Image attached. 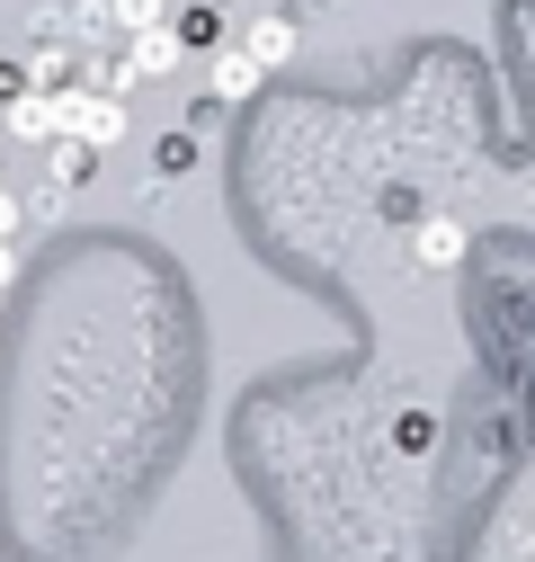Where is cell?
<instances>
[{"instance_id":"1","label":"cell","mask_w":535,"mask_h":562,"mask_svg":"<svg viewBox=\"0 0 535 562\" xmlns=\"http://www.w3.org/2000/svg\"><path fill=\"white\" fill-rule=\"evenodd\" d=\"M0 134H19V144H54V134H62L54 90H0Z\"/></svg>"},{"instance_id":"2","label":"cell","mask_w":535,"mask_h":562,"mask_svg":"<svg viewBox=\"0 0 535 562\" xmlns=\"http://www.w3.org/2000/svg\"><path fill=\"white\" fill-rule=\"evenodd\" d=\"M295 45H304V19H295V10H277V19H259V27L241 36V54L259 63V81L277 72V63H295Z\"/></svg>"},{"instance_id":"3","label":"cell","mask_w":535,"mask_h":562,"mask_svg":"<svg viewBox=\"0 0 535 562\" xmlns=\"http://www.w3.org/2000/svg\"><path fill=\"white\" fill-rule=\"evenodd\" d=\"M179 63H187V54H179V36H170V27H152V36H125L116 72H125V81H161V72H179Z\"/></svg>"},{"instance_id":"4","label":"cell","mask_w":535,"mask_h":562,"mask_svg":"<svg viewBox=\"0 0 535 562\" xmlns=\"http://www.w3.org/2000/svg\"><path fill=\"white\" fill-rule=\"evenodd\" d=\"M206 90H215V108L250 99V90H259V63H250L241 45H215V63H206Z\"/></svg>"},{"instance_id":"5","label":"cell","mask_w":535,"mask_h":562,"mask_svg":"<svg viewBox=\"0 0 535 562\" xmlns=\"http://www.w3.org/2000/svg\"><path fill=\"white\" fill-rule=\"evenodd\" d=\"M62 72H81V54L62 45V36H36V45H27V63H19V90H54Z\"/></svg>"},{"instance_id":"6","label":"cell","mask_w":535,"mask_h":562,"mask_svg":"<svg viewBox=\"0 0 535 562\" xmlns=\"http://www.w3.org/2000/svg\"><path fill=\"white\" fill-rule=\"evenodd\" d=\"M90 170H99V161H90V153L72 144V134H54V144H45V188H54V196H72V188H81Z\"/></svg>"},{"instance_id":"7","label":"cell","mask_w":535,"mask_h":562,"mask_svg":"<svg viewBox=\"0 0 535 562\" xmlns=\"http://www.w3.org/2000/svg\"><path fill=\"white\" fill-rule=\"evenodd\" d=\"M107 27L116 36H152V27H170V0H107Z\"/></svg>"},{"instance_id":"8","label":"cell","mask_w":535,"mask_h":562,"mask_svg":"<svg viewBox=\"0 0 535 562\" xmlns=\"http://www.w3.org/2000/svg\"><path fill=\"white\" fill-rule=\"evenodd\" d=\"M187 170H196V134H161V144H152V188H170Z\"/></svg>"},{"instance_id":"9","label":"cell","mask_w":535,"mask_h":562,"mask_svg":"<svg viewBox=\"0 0 535 562\" xmlns=\"http://www.w3.org/2000/svg\"><path fill=\"white\" fill-rule=\"evenodd\" d=\"M170 36H179V54H187V45H224V10H206V0H196V10L170 19Z\"/></svg>"},{"instance_id":"10","label":"cell","mask_w":535,"mask_h":562,"mask_svg":"<svg viewBox=\"0 0 535 562\" xmlns=\"http://www.w3.org/2000/svg\"><path fill=\"white\" fill-rule=\"evenodd\" d=\"M455 259H464V224H446V215H437V224L420 233V268H455Z\"/></svg>"},{"instance_id":"11","label":"cell","mask_w":535,"mask_h":562,"mask_svg":"<svg viewBox=\"0 0 535 562\" xmlns=\"http://www.w3.org/2000/svg\"><path fill=\"white\" fill-rule=\"evenodd\" d=\"M19 233H27V215H19V196L0 188V250H19Z\"/></svg>"},{"instance_id":"12","label":"cell","mask_w":535,"mask_h":562,"mask_svg":"<svg viewBox=\"0 0 535 562\" xmlns=\"http://www.w3.org/2000/svg\"><path fill=\"white\" fill-rule=\"evenodd\" d=\"M19 286V250H0V295H10Z\"/></svg>"},{"instance_id":"13","label":"cell","mask_w":535,"mask_h":562,"mask_svg":"<svg viewBox=\"0 0 535 562\" xmlns=\"http://www.w3.org/2000/svg\"><path fill=\"white\" fill-rule=\"evenodd\" d=\"M206 10H224V0H206Z\"/></svg>"}]
</instances>
